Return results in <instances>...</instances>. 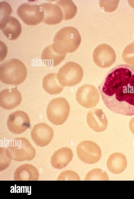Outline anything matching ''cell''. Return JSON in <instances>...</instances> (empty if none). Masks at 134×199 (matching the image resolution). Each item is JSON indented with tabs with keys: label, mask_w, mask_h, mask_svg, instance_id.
<instances>
[{
	"label": "cell",
	"mask_w": 134,
	"mask_h": 199,
	"mask_svg": "<svg viewBox=\"0 0 134 199\" xmlns=\"http://www.w3.org/2000/svg\"><path fill=\"white\" fill-rule=\"evenodd\" d=\"M105 106L114 113L134 115V67L118 65L106 74L98 87Z\"/></svg>",
	"instance_id": "cell-1"
},
{
	"label": "cell",
	"mask_w": 134,
	"mask_h": 199,
	"mask_svg": "<svg viewBox=\"0 0 134 199\" xmlns=\"http://www.w3.org/2000/svg\"><path fill=\"white\" fill-rule=\"evenodd\" d=\"M27 72L24 63L20 60L13 58L7 60L0 66V80L8 85H17L25 80Z\"/></svg>",
	"instance_id": "cell-2"
},
{
	"label": "cell",
	"mask_w": 134,
	"mask_h": 199,
	"mask_svg": "<svg viewBox=\"0 0 134 199\" xmlns=\"http://www.w3.org/2000/svg\"><path fill=\"white\" fill-rule=\"evenodd\" d=\"M81 41L80 35L78 30L72 26H67L60 30L54 36V47L60 53L66 54L76 50Z\"/></svg>",
	"instance_id": "cell-3"
},
{
	"label": "cell",
	"mask_w": 134,
	"mask_h": 199,
	"mask_svg": "<svg viewBox=\"0 0 134 199\" xmlns=\"http://www.w3.org/2000/svg\"><path fill=\"white\" fill-rule=\"evenodd\" d=\"M12 160L18 162L30 161L36 154V151L28 140L19 137L12 140L6 148Z\"/></svg>",
	"instance_id": "cell-4"
},
{
	"label": "cell",
	"mask_w": 134,
	"mask_h": 199,
	"mask_svg": "<svg viewBox=\"0 0 134 199\" xmlns=\"http://www.w3.org/2000/svg\"><path fill=\"white\" fill-rule=\"evenodd\" d=\"M70 108L65 98L60 97L53 99L49 103L46 110L47 117L50 121L55 125L63 124L69 115Z\"/></svg>",
	"instance_id": "cell-5"
},
{
	"label": "cell",
	"mask_w": 134,
	"mask_h": 199,
	"mask_svg": "<svg viewBox=\"0 0 134 199\" xmlns=\"http://www.w3.org/2000/svg\"><path fill=\"white\" fill-rule=\"evenodd\" d=\"M57 74L58 79L64 86L71 87L79 83L82 79V68L78 63L69 62L59 69Z\"/></svg>",
	"instance_id": "cell-6"
},
{
	"label": "cell",
	"mask_w": 134,
	"mask_h": 199,
	"mask_svg": "<svg viewBox=\"0 0 134 199\" xmlns=\"http://www.w3.org/2000/svg\"><path fill=\"white\" fill-rule=\"evenodd\" d=\"M78 157L86 164H92L97 162L102 156L101 149L95 142L85 140L80 142L76 148Z\"/></svg>",
	"instance_id": "cell-7"
},
{
	"label": "cell",
	"mask_w": 134,
	"mask_h": 199,
	"mask_svg": "<svg viewBox=\"0 0 134 199\" xmlns=\"http://www.w3.org/2000/svg\"><path fill=\"white\" fill-rule=\"evenodd\" d=\"M17 14L23 21L29 25H36L43 22V15L40 5L23 4L18 8Z\"/></svg>",
	"instance_id": "cell-8"
},
{
	"label": "cell",
	"mask_w": 134,
	"mask_h": 199,
	"mask_svg": "<svg viewBox=\"0 0 134 199\" xmlns=\"http://www.w3.org/2000/svg\"><path fill=\"white\" fill-rule=\"evenodd\" d=\"M76 98L77 102L81 106L86 108H92L96 106L99 102L100 95L95 86L86 84L78 89Z\"/></svg>",
	"instance_id": "cell-9"
},
{
	"label": "cell",
	"mask_w": 134,
	"mask_h": 199,
	"mask_svg": "<svg viewBox=\"0 0 134 199\" xmlns=\"http://www.w3.org/2000/svg\"><path fill=\"white\" fill-rule=\"evenodd\" d=\"M116 58V53L114 49L110 46L105 43L98 45L93 52V58L94 63L102 68L111 66L115 61Z\"/></svg>",
	"instance_id": "cell-10"
},
{
	"label": "cell",
	"mask_w": 134,
	"mask_h": 199,
	"mask_svg": "<svg viewBox=\"0 0 134 199\" xmlns=\"http://www.w3.org/2000/svg\"><path fill=\"white\" fill-rule=\"evenodd\" d=\"M30 121L27 114L24 111L14 112L9 116L7 121V128L12 133L20 134L30 126Z\"/></svg>",
	"instance_id": "cell-11"
},
{
	"label": "cell",
	"mask_w": 134,
	"mask_h": 199,
	"mask_svg": "<svg viewBox=\"0 0 134 199\" xmlns=\"http://www.w3.org/2000/svg\"><path fill=\"white\" fill-rule=\"evenodd\" d=\"M30 134L35 144L38 146L43 147L47 145L51 141L54 132L52 128L47 124L40 123L34 126Z\"/></svg>",
	"instance_id": "cell-12"
},
{
	"label": "cell",
	"mask_w": 134,
	"mask_h": 199,
	"mask_svg": "<svg viewBox=\"0 0 134 199\" xmlns=\"http://www.w3.org/2000/svg\"><path fill=\"white\" fill-rule=\"evenodd\" d=\"M0 29L4 35L12 40L16 39L22 31L21 26L18 20L10 15L2 17L0 20Z\"/></svg>",
	"instance_id": "cell-13"
},
{
	"label": "cell",
	"mask_w": 134,
	"mask_h": 199,
	"mask_svg": "<svg viewBox=\"0 0 134 199\" xmlns=\"http://www.w3.org/2000/svg\"><path fill=\"white\" fill-rule=\"evenodd\" d=\"M22 99L21 94L16 88L5 89L0 92V106L5 109L10 110L18 106Z\"/></svg>",
	"instance_id": "cell-14"
},
{
	"label": "cell",
	"mask_w": 134,
	"mask_h": 199,
	"mask_svg": "<svg viewBox=\"0 0 134 199\" xmlns=\"http://www.w3.org/2000/svg\"><path fill=\"white\" fill-rule=\"evenodd\" d=\"M87 121L90 128L97 132L104 131L108 126L107 118L102 110L99 109L90 110L87 115Z\"/></svg>",
	"instance_id": "cell-15"
},
{
	"label": "cell",
	"mask_w": 134,
	"mask_h": 199,
	"mask_svg": "<svg viewBox=\"0 0 134 199\" xmlns=\"http://www.w3.org/2000/svg\"><path fill=\"white\" fill-rule=\"evenodd\" d=\"M43 13V22L48 25L59 23L63 20L62 11L56 4L44 3L40 5Z\"/></svg>",
	"instance_id": "cell-16"
},
{
	"label": "cell",
	"mask_w": 134,
	"mask_h": 199,
	"mask_svg": "<svg viewBox=\"0 0 134 199\" xmlns=\"http://www.w3.org/2000/svg\"><path fill=\"white\" fill-rule=\"evenodd\" d=\"M73 157V152L70 148H61L56 151L51 157V165L55 169H62L69 164Z\"/></svg>",
	"instance_id": "cell-17"
},
{
	"label": "cell",
	"mask_w": 134,
	"mask_h": 199,
	"mask_svg": "<svg viewBox=\"0 0 134 199\" xmlns=\"http://www.w3.org/2000/svg\"><path fill=\"white\" fill-rule=\"evenodd\" d=\"M39 174L34 165L26 163L18 167L15 171L13 178L15 181H37Z\"/></svg>",
	"instance_id": "cell-18"
},
{
	"label": "cell",
	"mask_w": 134,
	"mask_h": 199,
	"mask_svg": "<svg viewBox=\"0 0 134 199\" xmlns=\"http://www.w3.org/2000/svg\"><path fill=\"white\" fill-rule=\"evenodd\" d=\"M66 55V54L59 53L52 44L46 47L43 50L41 58L45 65L53 67L58 65L63 61Z\"/></svg>",
	"instance_id": "cell-19"
},
{
	"label": "cell",
	"mask_w": 134,
	"mask_h": 199,
	"mask_svg": "<svg viewBox=\"0 0 134 199\" xmlns=\"http://www.w3.org/2000/svg\"><path fill=\"white\" fill-rule=\"evenodd\" d=\"M127 164V160L125 156L119 152L114 153L111 154L107 162V166L108 170L114 174L122 173L126 169Z\"/></svg>",
	"instance_id": "cell-20"
},
{
	"label": "cell",
	"mask_w": 134,
	"mask_h": 199,
	"mask_svg": "<svg viewBox=\"0 0 134 199\" xmlns=\"http://www.w3.org/2000/svg\"><path fill=\"white\" fill-rule=\"evenodd\" d=\"M42 85L46 92L51 95L59 94L64 87L59 81L57 74L54 73H49L44 76Z\"/></svg>",
	"instance_id": "cell-21"
},
{
	"label": "cell",
	"mask_w": 134,
	"mask_h": 199,
	"mask_svg": "<svg viewBox=\"0 0 134 199\" xmlns=\"http://www.w3.org/2000/svg\"><path fill=\"white\" fill-rule=\"evenodd\" d=\"M55 4L60 7L62 11L63 20H70L75 16L77 12V7L71 0H59Z\"/></svg>",
	"instance_id": "cell-22"
},
{
	"label": "cell",
	"mask_w": 134,
	"mask_h": 199,
	"mask_svg": "<svg viewBox=\"0 0 134 199\" xmlns=\"http://www.w3.org/2000/svg\"><path fill=\"white\" fill-rule=\"evenodd\" d=\"M85 180H108L109 178L106 172L99 168L92 169L89 172L85 178Z\"/></svg>",
	"instance_id": "cell-23"
},
{
	"label": "cell",
	"mask_w": 134,
	"mask_h": 199,
	"mask_svg": "<svg viewBox=\"0 0 134 199\" xmlns=\"http://www.w3.org/2000/svg\"><path fill=\"white\" fill-rule=\"evenodd\" d=\"M122 58L128 65L134 67V42L129 44L124 48Z\"/></svg>",
	"instance_id": "cell-24"
},
{
	"label": "cell",
	"mask_w": 134,
	"mask_h": 199,
	"mask_svg": "<svg viewBox=\"0 0 134 199\" xmlns=\"http://www.w3.org/2000/svg\"><path fill=\"white\" fill-rule=\"evenodd\" d=\"M119 0H100L99 4L101 9L107 12L115 10L118 5Z\"/></svg>",
	"instance_id": "cell-25"
},
{
	"label": "cell",
	"mask_w": 134,
	"mask_h": 199,
	"mask_svg": "<svg viewBox=\"0 0 134 199\" xmlns=\"http://www.w3.org/2000/svg\"><path fill=\"white\" fill-rule=\"evenodd\" d=\"M1 158L2 159H0V171L3 170L7 168L10 164L11 161L12 160L9 156L5 147H0Z\"/></svg>",
	"instance_id": "cell-26"
},
{
	"label": "cell",
	"mask_w": 134,
	"mask_h": 199,
	"mask_svg": "<svg viewBox=\"0 0 134 199\" xmlns=\"http://www.w3.org/2000/svg\"><path fill=\"white\" fill-rule=\"evenodd\" d=\"M78 175L75 172L71 170H66L62 172L57 179L58 180H80Z\"/></svg>",
	"instance_id": "cell-27"
},
{
	"label": "cell",
	"mask_w": 134,
	"mask_h": 199,
	"mask_svg": "<svg viewBox=\"0 0 134 199\" xmlns=\"http://www.w3.org/2000/svg\"><path fill=\"white\" fill-rule=\"evenodd\" d=\"M129 126L130 131L134 135V117L130 119L129 123Z\"/></svg>",
	"instance_id": "cell-28"
},
{
	"label": "cell",
	"mask_w": 134,
	"mask_h": 199,
	"mask_svg": "<svg viewBox=\"0 0 134 199\" xmlns=\"http://www.w3.org/2000/svg\"><path fill=\"white\" fill-rule=\"evenodd\" d=\"M128 2L130 6L134 9V0H128Z\"/></svg>",
	"instance_id": "cell-29"
}]
</instances>
